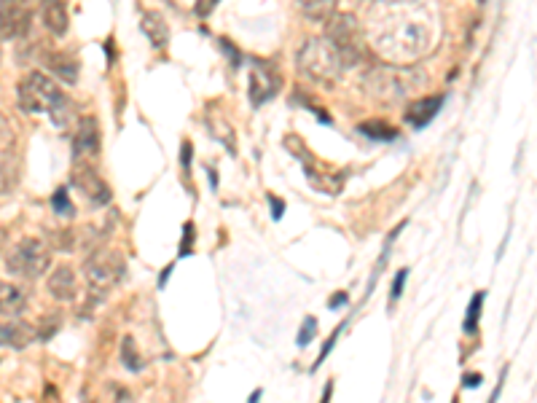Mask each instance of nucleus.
<instances>
[{"instance_id":"2f4dec72","label":"nucleus","mask_w":537,"mask_h":403,"mask_svg":"<svg viewBox=\"0 0 537 403\" xmlns=\"http://www.w3.org/2000/svg\"><path fill=\"white\" fill-rule=\"evenodd\" d=\"M344 304H347V293H336V296H331V309L344 307Z\"/></svg>"},{"instance_id":"c9c22d12","label":"nucleus","mask_w":537,"mask_h":403,"mask_svg":"<svg viewBox=\"0 0 537 403\" xmlns=\"http://www.w3.org/2000/svg\"><path fill=\"white\" fill-rule=\"evenodd\" d=\"M261 401V390H256V393H253V398H250V403H258Z\"/></svg>"},{"instance_id":"ddd939ff","label":"nucleus","mask_w":537,"mask_h":403,"mask_svg":"<svg viewBox=\"0 0 537 403\" xmlns=\"http://www.w3.org/2000/svg\"><path fill=\"white\" fill-rule=\"evenodd\" d=\"M38 11H41L43 27L54 35V38H65L70 30V11L68 0H41L38 3Z\"/></svg>"},{"instance_id":"0eeeda50","label":"nucleus","mask_w":537,"mask_h":403,"mask_svg":"<svg viewBox=\"0 0 537 403\" xmlns=\"http://www.w3.org/2000/svg\"><path fill=\"white\" fill-rule=\"evenodd\" d=\"M124 272H127V261H124L119 250L113 248H97L84 264V277L89 283V291L100 293V296L111 293L124 277Z\"/></svg>"},{"instance_id":"393cba45","label":"nucleus","mask_w":537,"mask_h":403,"mask_svg":"<svg viewBox=\"0 0 537 403\" xmlns=\"http://www.w3.org/2000/svg\"><path fill=\"white\" fill-rule=\"evenodd\" d=\"M315 334H317V318H307L304 320V326H301V334L299 339H296V344H299V347H307V344L315 339Z\"/></svg>"},{"instance_id":"aec40b11","label":"nucleus","mask_w":537,"mask_h":403,"mask_svg":"<svg viewBox=\"0 0 537 403\" xmlns=\"http://www.w3.org/2000/svg\"><path fill=\"white\" fill-rule=\"evenodd\" d=\"M336 3H339V0H299L301 11H304L309 19H328L333 11H336Z\"/></svg>"},{"instance_id":"f257e3e1","label":"nucleus","mask_w":537,"mask_h":403,"mask_svg":"<svg viewBox=\"0 0 537 403\" xmlns=\"http://www.w3.org/2000/svg\"><path fill=\"white\" fill-rule=\"evenodd\" d=\"M363 33L384 60L409 65L430 52L435 14L427 0H376Z\"/></svg>"},{"instance_id":"e433bc0d","label":"nucleus","mask_w":537,"mask_h":403,"mask_svg":"<svg viewBox=\"0 0 537 403\" xmlns=\"http://www.w3.org/2000/svg\"><path fill=\"white\" fill-rule=\"evenodd\" d=\"M481 3H484V0H481Z\"/></svg>"},{"instance_id":"423d86ee","label":"nucleus","mask_w":537,"mask_h":403,"mask_svg":"<svg viewBox=\"0 0 537 403\" xmlns=\"http://www.w3.org/2000/svg\"><path fill=\"white\" fill-rule=\"evenodd\" d=\"M49 266H52V253L46 248V242L35 237L19 240L6 253V272L19 280H38L49 272Z\"/></svg>"},{"instance_id":"39448f33","label":"nucleus","mask_w":537,"mask_h":403,"mask_svg":"<svg viewBox=\"0 0 537 403\" xmlns=\"http://www.w3.org/2000/svg\"><path fill=\"white\" fill-rule=\"evenodd\" d=\"M414 70H403L401 65H382V68L368 70L363 78V89L371 100L382 105H398L411 95V89L417 84V76H411Z\"/></svg>"},{"instance_id":"20e7f679","label":"nucleus","mask_w":537,"mask_h":403,"mask_svg":"<svg viewBox=\"0 0 537 403\" xmlns=\"http://www.w3.org/2000/svg\"><path fill=\"white\" fill-rule=\"evenodd\" d=\"M325 41L331 43L333 52L339 54V60L344 68H352L363 60L366 54V33L352 14H336L325 19Z\"/></svg>"},{"instance_id":"473e14b6","label":"nucleus","mask_w":537,"mask_h":403,"mask_svg":"<svg viewBox=\"0 0 537 403\" xmlns=\"http://www.w3.org/2000/svg\"><path fill=\"white\" fill-rule=\"evenodd\" d=\"M331 393H333V382H328V385H325V393H323V403L331 401Z\"/></svg>"},{"instance_id":"f704fd0d","label":"nucleus","mask_w":537,"mask_h":403,"mask_svg":"<svg viewBox=\"0 0 537 403\" xmlns=\"http://www.w3.org/2000/svg\"><path fill=\"white\" fill-rule=\"evenodd\" d=\"M11 3H27V0H0V6H11Z\"/></svg>"},{"instance_id":"6ab92c4d","label":"nucleus","mask_w":537,"mask_h":403,"mask_svg":"<svg viewBox=\"0 0 537 403\" xmlns=\"http://www.w3.org/2000/svg\"><path fill=\"white\" fill-rule=\"evenodd\" d=\"M46 68L54 73V78H60L62 84H76L78 81V60L70 52H52L46 54Z\"/></svg>"},{"instance_id":"bb28decb","label":"nucleus","mask_w":537,"mask_h":403,"mask_svg":"<svg viewBox=\"0 0 537 403\" xmlns=\"http://www.w3.org/2000/svg\"><path fill=\"white\" fill-rule=\"evenodd\" d=\"M406 277H409V269H401L398 277H395L393 291H390V301H398L403 296V285H406Z\"/></svg>"},{"instance_id":"9b49d317","label":"nucleus","mask_w":537,"mask_h":403,"mask_svg":"<svg viewBox=\"0 0 537 403\" xmlns=\"http://www.w3.org/2000/svg\"><path fill=\"white\" fill-rule=\"evenodd\" d=\"M73 186L84 194L92 205H108L111 202V189L100 178V172L92 164H76L73 167Z\"/></svg>"},{"instance_id":"cd10ccee","label":"nucleus","mask_w":537,"mask_h":403,"mask_svg":"<svg viewBox=\"0 0 537 403\" xmlns=\"http://www.w3.org/2000/svg\"><path fill=\"white\" fill-rule=\"evenodd\" d=\"M341 328H344V326H341ZM341 328H339V331H341ZM339 331H333L331 339H328V342L323 344V352H320V358H317V366H320V363H323L325 358L331 355V347H333V344H336V339H339Z\"/></svg>"},{"instance_id":"c756f323","label":"nucleus","mask_w":537,"mask_h":403,"mask_svg":"<svg viewBox=\"0 0 537 403\" xmlns=\"http://www.w3.org/2000/svg\"><path fill=\"white\" fill-rule=\"evenodd\" d=\"M269 202H272V218L274 221H280L282 218V213H285V205H282V199H277V197H269Z\"/></svg>"},{"instance_id":"9d476101","label":"nucleus","mask_w":537,"mask_h":403,"mask_svg":"<svg viewBox=\"0 0 537 403\" xmlns=\"http://www.w3.org/2000/svg\"><path fill=\"white\" fill-rule=\"evenodd\" d=\"M282 78L280 73L269 65V62L253 60V70H250V100L253 105L269 103L277 92H280Z\"/></svg>"},{"instance_id":"6e6552de","label":"nucleus","mask_w":537,"mask_h":403,"mask_svg":"<svg viewBox=\"0 0 537 403\" xmlns=\"http://www.w3.org/2000/svg\"><path fill=\"white\" fill-rule=\"evenodd\" d=\"M22 178V156H19L17 129L0 113V194H11Z\"/></svg>"},{"instance_id":"b1692460","label":"nucleus","mask_w":537,"mask_h":403,"mask_svg":"<svg viewBox=\"0 0 537 403\" xmlns=\"http://www.w3.org/2000/svg\"><path fill=\"white\" fill-rule=\"evenodd\" d=\"M52 210H54V213H60V215H73V205H70L68 191L60 189L57 194H54V197H52Z\"/></svg>"},{"instance_id":"f03ea898","label":"nucleus","mask_w":537,"mask_h":403,"mask_svg":"<svg viewBox=\"0 0 537 403\" xmlns=\"http://www.w3.org/2000/svg\"><path fill=\"white\" fill-rule=\"evenodd\" d=\"M17 103L25 113H46L52 124L65 127L73 119V105L46 73H27L17 86Z\"/></svg>"},{"instance_id":"4be33fe9","label":"nucleus","mask_w":537,"mask_h":403,"mask_svg":"<svg viewBox=\"0 0 537 403\" xmlns=\"http://www.w3.org/2000/svg\"><path fill=\"white\" fill-rule=\"evenodd\" d=\"M486 293L478 291L473 299H470L468 304V318H465V326H462V331L468 336H473L478 331V318H481V304H484Z\"/></svg>"},{"instance_id":"72a5a7b5","label":"nucleus","mask_w":537,"mask_h":403,"mask_svg":"<svg viewBox=\"0 0 537 403\" xmlns=\"http://www.w3.org/2000/svg\"><path fill=\"white\" fill-rule=\"evenodd\" d=\"M500 390H503V379H500V385L495 387V393H492V398H489V403H497V395H500Z\"/></svg>"},{"instance_id":"7ed1b4c3","label":"nucleus","mask_w":537,"mask_h":403,"mask_svg":"<svg viewBox=\"0 0 537 403\" xmlns=\"http://www.w3.org/2000/svg\"><path fill=\"white\" fill-rule=\"evenodd\" d=\"M296 65H299L301 76L320 86H333L344 70L339 54L333 52V46L325 38H307L301 43Z\"/></svg>"},{"instance_id":"dca6fc26","label":"nucleus","mask_w":537,"mask_h":403,"mask_svg":"<svg viewBox=\"0 0 537 403\" xmlns=\"http://www.w3.org/2000/svg\"><path fill=\"white\" fill-rule=\"evenodd\" d=\"M140 30L145 33V38L151 41L154 49H167L170 46V25H167V19L159 14V11H143V17H140Z\"/></svg>"},{"instance_id":"a211bd4d","label":"nucleus","mask_w":537,"mask_h":403,"mask_svg":"<svg viewBox=\"0 0 537 403\" xmlns=\"http://www.w3.org/2000/svg\"><path fill=\"white\" fill-rule=\"evenodd\" d=\"M35 328L19 320L11 323H0V347H11V350H25L27 344L33 342Z\"/></svg>"},{"instance_id":"2eb2a0df","label":"nucleus","mask_w":537,"mask_h":403,"mask_svg":"<svg viewBox=\"0 0 537 403\" xmlns=\"http://www.w3.org/2000/svg\"><path fill=\"white\" fill-rule=\"evenodd\" d=\"M444 108V95H430V97H419L414 103L406 108V121H409L411 127H427L430 121L438 116V111Z\"/></svg>"},{"instance_id":"7c9ffc66","label":"nucleus","mask_w":537,"mask_h":403,"mask_svg":"<svg viewBox=\"0 0 537 403\" xmlns=\"http://www.w3.org/2000/svg\"><path fill=\"white\" fill-rule=\"evenodd\" d=\"M481 385V374H470V377L462 379V387H478Z\"/></svg>"},{"instance_id":"4468645a","label":"nucleus","mask_w":537,"mask_h":403,"mask_svg":"<svg viewBox=\"0 0 537 403\" xmlns=\"http://www.w3.org/2000/svg\"><path fill=\"white\" fill-rule=\"evenodd\" d=\"M49 293H52L57 301H73L78 296V280L73 266L60 264L54 266V272L49 275V283H46Z\"/></svg>"},{"instance_id":"1a4fd4ad","label":"nucleus","mask_w":537,"mask_h":403,"mask_svg":"<svg viewBox=\"0 0 537 403\" xmlns=\"http://www.w3.org/2000/svg\"><path fill=\"white\" fill-rule=\"evenodd\" d=\"M103 135H100V124L94 116H81L76 127V138H73V159L76 164H92L94 156H100L103 146Z\"/></svg>"},{"instance_id":"412c9836","label":"nucleus","mask_w":537,"mask_h":403,"mask_svg":"<svg viewBox=\"0 0 537 403\" xmlns=\"http://www.w3.org/2000/svg\"><path fill=\"white\" fill-rule=\"evenodd\" d=\"M358 129L363 132V135H366V138L384 140V143H387V140L398 138V132H395L390 124H384V121H366V124H360Z\"/></svg>"},{"instance_id":"c85d7f7f","label":"nucleus","mask_w":537,"mask_h":403,"mask_svg":"<svg viewBox=\"0 0 537 403\" xmlns=\"http://www.w3.org/2000/svg\"><path fill=\"white\" fill-rule=\"evenodd\" d=\"M191 242H194V226L186 223V240H183V245H180V253H188V250H191Z\"/></svg>"},{"instance_id":"5701e85b","label":"nucleus","mask_w":537,"mask_h":403,"mask_svg":"<svg viewBox=\"0 0 537 403\" xmlns=\"http://www.w3.org/2000/svg\"><path fill=\"white\" fill-rule=\"evenodd\" d=\"M121 363H124L129 371L143 369V358H140V352H137L135 339H132V336H124V342H121Z\"/></svg>"},{"instance_id":"f8f14e48","label":"nucleus","mask_w":537,"mask_h":403,"mask_svg":"<svg viewBox=\"0 0 537 403\" xmlns=\"http://www.w3.org/2000/svg\"><path fill=\"white\" fill-rule=\"evenodd\" d=\"M30 22H33V11L27 3L0 6V38L3 41H17L30 33Z\"/></svg>"},{"instance_id":"a878e982","label":"nucleus","mask_w":537,"mask_h":403,"mask_svg":"<svg viewBox=\"0 0 537 403\" xmlns=\"http://www.w3.org/2000/svg\"><path fill=\"white\" fill-rule=\"evenodd\" d=\"M60 326H62L60 315H57V318H54V315H49V318H43L41 328H38V331H41V339H49V336L57 334V331H60Z\"/></svg>"},{"instance_id":"f3484780","label":"nucleus","mask_w":537,"mask_h":403,"mask_svg":"<svg viewBox=\"0 0 537 403\" xmlns=\"http://www.w3.org/2000/svg\"><path fill=\"white\" fill-rule=\"evenodd\" d=\"M25 307H27L25 288L0 280V315H6V318H17V315L25 312Z\"/></svg>"}]
</instances>
